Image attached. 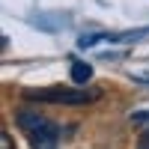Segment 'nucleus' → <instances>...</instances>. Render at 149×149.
<instances>
[{"label":"nucleus","instance_id":"6","mask_svg":"<svg viewBox=\"0 0 149 149\" xmlns=\"http://www.w3.org/2000/svg\"><path fill=\"white\" fill-rule=\"evenodd\" d=\"M137 149H149V128L140 134V140H137Z\"/></svg>","mask_w":149,"mask_h":149},{"label":"nucleus","instance_id":"5","mask_svg":"<svg viewBox=\"0 0 149 149\" xmlns=\"http://www.w3.org/2000/svg\"><path fill=\"white\" fill-rule=\"evenodd\" d=\"M131 81H140V84H149V72H131Z\"/></svg>","mask_w":149,"mask_h":149},{"label":"nucleus","instance_id":"3","mask_svg":"<svg viewBox=\"0 0 149 149\" xmlns=\"http://www.w3.org/2000/svg\"><path fill=\"white\" fill-rule=\"evenodd\" d=\"M143 36H149V27L122 30V33H93V36H84V39H78V45H81V48H93V45H98V42L119 45V42H137V39H143Z\"/></svg>","mask_w":149,"mask_h":149},{"label":"nucleus","instance_id":"7","mask_svg":"<svg viewBox=\"0 0 149 149\" xmlns=\"http://www.w3.org/2000/svg\"><path fill=\"white\" fill-rule=\"evenodd\" d=\"M3 149H15V143H12V134L3 131Z\"/></svg>","mask_w":149,"mask_h":149},{"label":"nucleus","instance_id":"2","mask_svg":"<svg viewBox=\"0 0 149 149\" xmlns=\"http://www.w3.org/2000/svg\"><path fill=\"white\" fill-rule=\"evenodd\" d=\"M33 102H48V104H86V102H95L98 93L95 90H86V86H39V90H27L24 93Z\"/></svg>","mask_w":149,"mask_h":149},{"label":"nucleus","instance_id":"1","mask_svg":"<svg viewBox=\"0 0 149 149\" xmlns=\"http://www.w3.org/2000/svg\"><path fill=\"white\" fill-rule=\"evenodd\" d=\"M15 125L27 134V140L33 149H57L60 146V125L42 113V110H33V107H21L15 113Z\"/></svg>","mask_w":149,"mask_h":149},{"label":"nucleus","instance_id":"4","mask_svg":"<svg viewBox=\"0 0 149 149\" xmlns=\"http://www.w3.org/2000/svg\"><path fill=\"white\" fill-rule=\"evenodd\" d=\"M90 78H93V66L90 63H72V84L74 86H86Z\"/></svg>","mask_w":149,"mask_h":149}]
</instances>
